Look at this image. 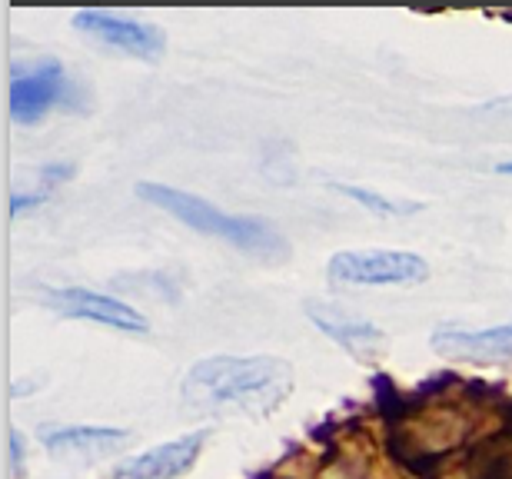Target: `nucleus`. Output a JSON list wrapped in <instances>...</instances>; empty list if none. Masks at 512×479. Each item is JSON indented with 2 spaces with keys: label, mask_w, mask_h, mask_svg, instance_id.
<instances>
[{
  "label": "nucleus",
  "mask_w": 512,
  "mask_h": 479,
  "mask_svg": "<svg viewBox=\"0 0 512 479\" xmlns=\"http://www.w3.org/2000/svg\"><path fill=\"white\" fill-rule=\"evenodd\" d=\"M293 393V366L280 356H207L183 376L180 396L203 416H270Z\"/></svg>",
  "instance_id": "obj_1"
},
{
  "label": "nucleus",
  "mask_w": 512,
  "mask_h": 479,
  "mask_svg": "<svg viewBox=\"0 0 512 479\" xmlns=\"http://www.w3.org/2000/svg\"><path fill=\"white\" fill-rule=\"evenodd\" d=\"M137 193L153 207L167 210L170 217H177L180 223H187L197 233H207V237L227 240L243 253H253V257L263 260H276L283 257V240L270 223L256 220V217H233V213H223L220 207H213L203 197H193L187 190L177 187H163V183H137Z\"/></svg>",
  "instance_id": "obj_2"
},
{
  "label": "nucleus",
  "mask_w": 512,
  "mask_h": 479,
  "mask_svg": "<svg viewBox=\"0 0 512 479\" xmlns=\"http://www.w3.org/2000/svg\"><path fill=\"white\" fill-rule=\"evenodd\" d=\"M326 273L343 287H409L429 277V263L406 250H343Z\"/></svg>",
  "instance_id": "obj_3"
},
{
  "label": "nucleus",
  "mask_w": 512,
  "mask_h": 479,
  "mask_svg": "<svg viewBox=\"0 0 512 479\" xmlns=\"http://www.w3.org/2000/svg\"><path fill=\"white\" fill-rule=\"evenodd\" d=\"M67 97V74L57 60L24 64L10 80V117L20 124H34Z\"/></svg>",
  "instance_id": "obj_4"
},
{
  "label": "nucleus",
  "mask_w": 512,
  "mask_h": 479,
  "mask_svg": "<svg viewBox=\"0 0 512 479\" xmlns=\"http://www.w3.org/2000/svg\"><path fill=\"white\" fill-rule=\"evenodd\" d=\"M44 303L50 310H57L60 317H74L87 323L110 326V330H124V333H147L150 323L143 320V313H137L127 303H120L104 293L84 290V287H64V290H44Z\"/></svg>",
  "instance_id": "obj_5"
},
{
  "label": "nucleus",
  "mask_w": 512,
  "mask_h": 479,
  "mask_svg": "<svg viewBox=\"0 0 512 479\" xmlns=\"http://www.w3.org/2000/svg\"><path fill=\"white\" fill-rule=\"evenodd\" d=\"M203 443H207V430H197L137 456H127L124 463H117L114 479H180L200 460Z\"/></svg>",
  "instance_id": "obj_6"
},
{
  "label": "nucleus",
  "mask_w": 512,
  "mask_h": 479,
  "mask_svg": "<svg viewBox=\"0 0 512 479\" xmlns=\"http://www.w3.org/2000/svg\"><path fill=\"white\" fill-rule=\"evenodd\" d=\"M74 27L80 34L104 40L107 47L127 50V54H137V57H157L163 50L160 27L140 24V20H130V17H117V14H110V10H80V14H74Z\"/></svg>",
  "instance_id": "obj_7"
},
{
  "label": "nucleus",
  "mask_w": 512,
  "mask_h": 479,
  "mask_svg": "<svg viewBox=\"0 0 512 479\" xmlns=\"http://www.w3.org/2000/svg\"><path fill=\"white\" fill-rule=\"evenodd\" d=\"M433 350L449 360L496 363L512 356V320L493 330H463V326H439L433 333Z\"/></svg>",
  "instance_id": "obj_8"
},
{
  "label": "nucleus",
  "mask_w": 512,
  "mask_h": 479,
  "mask_svg": "<svg viewBox=\"0 0 512 479\" xmlns=\"http://www.w3.org/2000/svg\"><path fill=\"white\" fill-rule=\"evenodd\" d=\"M306 313H310V320L320 326L330 340H336L353 356H366L370 350H380L383 346L380 326H373L363 317H353V313H346L340 307H330V303H306Z\"/></svg>",
  "instance_id": "obj_9"
},
{
  "label": "nucleus",
  "mask_w": 512,
  "mask_h": 479,
  "mask_svg": "<svg viewBox=\"0 0 512 479\" xmlns=\"http://www.w3.org/2000/svg\"><path fill=\"white\" fill-rule=\"evenodd\" d=\"M40 443L60 456H104L127 446L130 433L120 426H57V430L40 433Z\"/></svg>",
  "instance_id": "obj_10"
},
{
  "label": "nucleus",
  "mask_w": 512,
  "mask_h": 479,
  "mask_svg": "<svg viewBox=\"0 0 512 479\" xmlns=\"http://www.w3.org/2000/svg\"><path fill=\"white\" fill-rule=\"evenodd\" d=\"M336 190L346 193V197L356 200V203H360V207H366L370 213H376V217H396V213H409V210H416L413 203H396V200H389V197H383V193H376V190L353 187V183H336Z\"/></svg>",
  "instance_id": "obj_11"
},
{
  "label": "nucleus",
  "mask_w": 512,
  "mask_h": 479,
  "mask_svg": "<svg viewBox=\"0 0 512 479\" xmlns=\"http://www.w3.org/2000/svg\"><path fill=\"white\" fill-rule=\"evenodd\" d=\"M67 177H74V167H70V163H54V167L40 170V180H44L47 187H57V183H64Z\"/></svg>",
  "instance_id": "obj_12"
},
{
  "label": "nucleus",
  "mask_w": 512,
  "mask_h": 479,
  "mask_svg": "<svg viewBox=\"0 0 512 479\" xmlns=\"http://www.w3.org/2000/svg\"><path fill=\"white\" fill-rule=\"evenodd\" d=\"M44 200H47V193H34V197H14V200H10V213H14V217H20V213L40 207Z\"/></svg>",
  "instance_id": "obj_13"
},
{
  "label": "nucleus",
  "mask_w": 512,
  "mask_h": 479,
  "mask_svg": "<svg viewBox=\"0 0 512 479\" xmlns=\"http://www.w3.org/2000/svg\"><path fill=\"white\" fill-rule=\"evenodd\" d=\"M499 173H506V177H512V163H503V167H499Z\"/></svg>",
  "instance_id": "obj_14"
}]
</instances>
